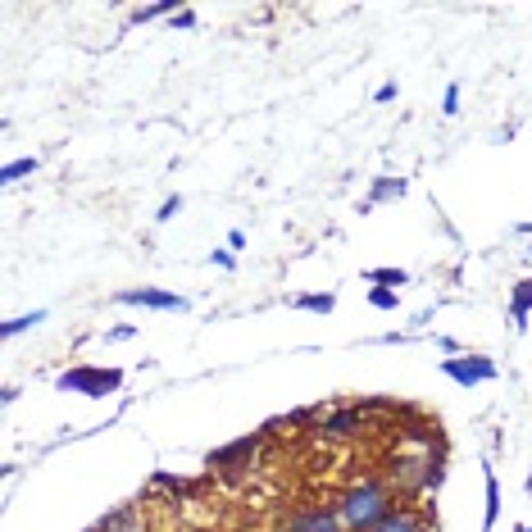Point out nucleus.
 I'll return each mask as SVG.
<instances>
[{
    "label": "nucleus",
    "mask_w": 532,
    "mask_h": 532,
    "mask_svg": "<svg viewBox=\"0 0 532 532\" xmlns=\"http://www.w3.org/2000/svg\"><path fill=\"white\" fill-rule=\"evenodd\" d=\"M342 523L346 527H355V532H369L378 518H387L392 514V500H387V491L378 487V482H360V487H351L346 496H342Z\"/></svg>",
    "instance_id": "obj_1"
},
{
    "label": "nucleus",
    "mask_w": 532,
    "mask_h": 532,
    "mask_svg": "<svg viewBox=\"0 0 532 532\" xmlns=\"http://www.w3.org/2000/svg\"><path fill=\"white\" fill-rule=\"evenodd\" d=\"M119 382H123L119 369H69L55 378L60 392H78V396H110L119 392Z\"/></svg>",
    "instance_id": "obj_2"
},
{
    "label": "nucleus",
    "mask_w": 532,
    "mask_h": 532,
    "mask_svg": "<svg viewBox=\"0 0 532 532\" xmlns=\"http://www.w3.org/2000/svg\"><path fill=\"white\" fill-rule=\"evenodd\" d=\"M287 532H342V509H296L287 518Z\"/></svg>",
    "instance_id": "obj_3"
},
{
    "label": "nucleus",
    "mask_w": 532,
    "mask_h": 532,
    "mask_svg": "<svg viewBox=\"0 0 532 532\" xmlns=\"http://www.w3.org/2000/svg\"><path fill=\"white\" fill-rule=\"evenodd\" d=\"M459 387H473V382H487V378H496V364L491 360H482V355H464V360H446L441 364Z\"/></svg>",
    "instance_id": "obj_4"
},
{
    "label": "nucleus",
    "mask_w": 532,
    "mask_h": 532,
    "mask_svg": "<svg viewBox=\"0 0 532 532\" xmlns=\"http://www.w3.org/2000/svg\"><path fill=\"white\" fill-rule=\"evenodd\" d=\"M119 301H123V305H141V310H187L182 296H173V292H150V287H141V292H119Z\"/></svg>",
    "instance_id": "obj_5"
},
{
    "label": "nucleus",
    "mask_w": 532,
    "mask_h": 532,
    "mask_svg": "<svg viewBox=\"0 0 532 532\" xmlns=\"http://www.w3.org/2000/svg\"><path fill=\"white\" fill-rule=\"evenodd\" d=\"M355 428H360V410H342V414H333V419L324 423L328 437H351Z\"/></svg>",
    "instance_id": "obj_6"
},
{
    "label": "nucleus",
    "mask_w": 532,
    "mask_h": 532,
    "mask_svg": "<svg viewBox=\"0 0 532 532\" xmlns=\"http://www.w3.org/2000/svg\"><path fill=\"white\" fill-rule=\"evenodd\" d=\"M369 532H419V527H414V518H410L405 509H392V514H387V518H378Z\"/></svg>",
    "instance_id": "obj_7"
},
{
    "label": "nucleus",
    "mask_w": 532,
    "mask_h": 532,
    "mask_svg": "<svg viewBox=\"0 0 532 532\" xmlns=\"http://www.w3.org/2000/svg\"><path fill=\"white\" fill-rule=\"evenodd\" d=\"M496 514H500V487H496V473H487V518H482V532H491Z\"/></svg>",
    "instance_id": "obj_8"
},
{
    "label": "nucleus",
    "mask_w": 532,
    "mask_h": 532,
    "mask_svg": "<svg viewBox=\"0 0 532 532\" xmlns=\"http://www.w3.org/2000/svg\"><path fill=\"white\" fill-rule=\"evenodd\" d=\"M101 532H137V509H119L114 518L101 523Z\"/></svg>",
    "instance_id": "obj_9"
},
{
    "label": "nucleus",
    "mask_w": 532,
    "mask_h": 532,
    "mask_svg": "<svg viewBox=\"0 0 532 532\" xmlns=\"http://www.w3.org/2000/svg\"><path fill=\"white\" fill-rule=\"evenodd\" d=\"M28 173H37V160H33V155H28V160H15V164L0 169V182H19V178H28Z\"/></svg>",
    "instance_id": "obj_10"
},
{
    "label": "nucleus",
    "mask_w": 532,
    "mask_h": 532,
    "mask_svg": "<svg viewBox=\"0 0 532 532\" xmlns=\"http://www.w3.org/2000/svg\"><path fill=\"white\" fill-rule=\"evenodd\" d=\"M46 319V310H33V314H24V319H10L5 328H0V333H5V337H19V333H28V328H37Z\"/></svg>",
    "instance_id": "obj_11"
},
{
    "label": "nucleus",
    "mask_w": 532,
    "mask_h": 532,
    "mask_svg": "<svg viewBox=\"0 0 532 532\" xmlns=\"http://www.w3.org/2000/svg\"><path fill=\"white\" fill-rule=\"evenodd\" d=\"M527 310H532V283H523V287H518V296H514V328H523Z\"/></svg>",
    "instance_id": "obj_12"
},
{
    "label": "nucleus",
    "mask_w": 532,
    "mask_h": 532,
    "mask_svg": "<svg viewBox=\"0 0 532 532\" xmlns=\"http://www.w3.org/2000/svg\"><path fill=\"white\" fill-rule=\"evenodd\" d=\"M296 305H301V310H314V314H328V310H333V296H301Z\"/></svg>",
    "instance_id": "obj_13"
},
{
    "label": "nucleus",
    "mask_w": 532,
    "mask_h": 532,
    "mask_svg": "<svg viewBox=\"0 0 532 532\" xmlns=\"http://www.w3.org/2000/svg\"><path fill=\"white\" fill-rule=\"evenodd\" d=\"M369 301H373L378 310H396V292H387V287H378V292H373Z\"/></svg>",
    "instance_id": "obj_14"
},
{
    "label": "nucleus",
    "mask_w": 532,
    "mask_h": 532,
    "mask_svg": "<svg viewBox=\"0 0 532 532\" xmlns=\"http://www.w3.org/2000/svg\"><path fill=\"white\" fill-rule=\"evenodd\" d=\"M160 15H169V5H146V10H137L132 19H137V24H146V19H160Z\"/></svg>",
    "instance_id": "obj_15"
},
{
    "label": "nucleus",
    "mask_w": 532,
    "mask_h": 532,
    "mask_svg": "<svg viewBox=\"0 0 532 532\" xmlns=\"http://www.w3.org/2000/svg\"><path fill=\"white\" fill-rule=\"evenodd\" d=\"M405 191V182H382L378 191H373V200H382V196H401Z\"/></svg>",
    "instance_id": "obj_16"
},
{
    "label": "nucleus",
    "mask_w": 532,
    "mask_h": 532,
    "mask_svg": "<svg viewBox=\"0 0 532 532\" xmlns=\"http://www.w3.org/2000/svg\"><path fill=\"white\" fill-rule=\"evenodd\" d=\"M373 278H378V283H396V287L405 283V274H401V269H378Z\"/></svg>",
    "instance_id": "obj_17"
},
{
    "label": "nucleus",
    "mask_w": 532,
    "mask_h": 532,
    "mask_svg": "<svg viewBox=\"0 0 532 532\" xmlns=\"http://www.w3.org/2000/svg\"><path fill=\"white\" fill-rule=\"evenodd\" d=\"M446 114H455L459 110V87H446V105H441Z\"/></svg>",
    "instance_id": "obj_18"
},
{
    "label": "nucleus",
    "mask_w": 532,
    "mask_h": 532,
    "mask_svg": "<svg viewBox=\"0 0 532 532\" xmlns=\"http://www.w3.org/2000/svg\"><path fill=\"white\" fill-rule=\"evenodd\" d=\"M178 209H182V200H178V196H169V200H164V209H160V218H173Z\"/></svg>",
    "instance_id": "obj_19"
},
{
    "label": "nucleus",
    "mask_w": 532,
    "mask_h": 532,
    "mask_svg": "<svg viewBox=\"0 0 532 532\" xmlns=\"http://www.w3.org/2000/svg\"><path fill=\"white\" fill-rule=\"evenodd\" d=\"M523 532H532V527H523Z\"/></svg>",
    "instance_id": "obj_20"
}]
</instances>
